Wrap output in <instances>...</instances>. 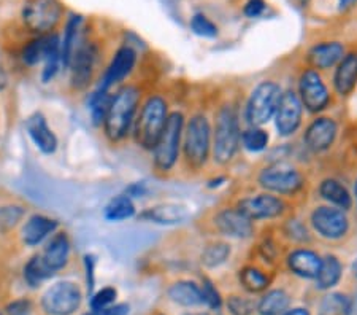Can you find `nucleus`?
I'll return each instance as SVG.
<instances>
[{
	"instance_id": "obj_28",
	"label": "nucleus",
	"mask_w": 357,
	"mask_h": 315,
	"mask_svg": "<svg viewBox=\"0 0 357 315\" xmlns=\"http://www.w3.org/2000/svg\"><path fill=\"white\" fill-rule=\"evenodd\" d=\"M343 274V265L340 261V258L327 254L326 256H322L321 261V269L316 276V288L319 290H331L332 286H335L340 279H342Z\"/></svg>"
},
{
	"instance_id": "obj_9",
	"label": "nucleus",
	"mask_w": 357,
	"mask_h": 315,
	"mask_svg": "<svg viewBox=\"0 0 357 315\" xmlns=\"http://www.w3.org/2000/svg\"><path fill=\"white\" fill-rule=\"evenodd\" d=\"M204 231L210 233L211 236H224L229 239L246 240L255 237L256 225L255 221L234 207L215 209L204 219Z\"/></svg>"
},
{
	"instance_id": "obj_51",
	"label": "nucleus",
	"mask_w": 357,
	"mask_h": 315,
	"mask_svg": "<svg viewBox=\"0 0 357 315\" xmlns=\"http://www.w3.org/2000/svg\"><path fill=\"white\" fill-rule=\"evenodd\" d=\"M281 315H310V312L303 307H296V309H291V311L283 312Z\"/></svg>"
},
{
	"instance_id": "obj_17",
	"label": "nucleus",
	"mask_w": 357,
	"mask_h": 315,
	"mask_svg": "<svg viewBox=\"0 0 357 315\" xmlns=\"http://www.w3.org/2000/svg\"><path fill=\"white\" fill-rule=\"evenodd\" d=\"M137 64V51L130 45H123L116 50L110 64H108L105 73L100 80L99 89L110 91L112 86L124 82L128 78Z\"/></svg>"
},
{
	"instance_id": "obj_14",
	"label": "nucleus",
	"mask_w": 357,
	"mask_h": 315,
	"mask_svg": "<svg viewBox=\"0 0 357 315\" xmlns=\"http://www.w3.org/2000/svg\"><path fill=\"white\" fill-rule=\"evenodd\" d=\"M338 123L332 117H316L308 123L303 133V147L314 156L326 154L335 145Z\"/></svg>"
},
{
	"instance_id": "obj_38",
	"label": "nucleus",
	"mask_w": 357,
	"mask_h": 315,
	"mask_svg": "<svg viewBox=\"0 0 357 315\" xmlns=\"http://www.w3.org/2000/svg\"><path fill=\"white\" fill-rule=\"evenodd\" d=\"M54 276V272L45 265L42 255L32 256L24 268V279L31 286H38L46 279Z\"/></svg>"
},
{
	"instance_id": "obj_27",
	"label": "nucleus",
	"mask_w": 357,
	"mask_h": 315,
	"mask_svg": "<svg viewBox=\"0 0 357 315\" xmlns=\"http://www.w3.org/2000/svg\"><path fill=\"white\" fill-rule=\"evenodd\" d=\"M169 296L172 301L184 307L204 305L202 288L197 284L191 282V280H180V282H175L169 288Z\"/></svg>"
},
{
	"instance_id": "obj_21",
	"label": "nucleus",
	"mask_w": 357,
	"mask_h": 315,
	"mask_svg": "<svg viewBox=\"0 0 357 315\" xmlns=\"http://www.w3.org/2000/svg\"><path fill=\"white\" fill-rule=\"evenodd\" d=\"M26 131L29 137H31V140L33 142V145L43 154H53L57 150V145H59L57 137L51 131L48 122H46V118L40 112L33 113L27 118Z\"/></svg>"
},
{
	"instance_id": "obj_2",
	"label": "nucleus",
	"mask_w": 357,
	"mask_h": 315,
	"mask_svg": "<svg viewBox=\"0 0 357 315\" xmlns=\"http://www.w3.org/2000/svg\"><path fill=\"white\" fill-rule=\"evenodd\" d=\"M256 183L262 191L292 199L307 190L308 177L301 166L289 159H275L257 170Z\"/></svg>"
},
{
	"instance_id": "obj_49",
	"label": "nucleus",
	"mask_w": 357,
	"mask_h": 315,
	"mask_svg": "<svg viewBox=\"0 0 357 315\" xmlns=\"http://www.w3.org/2000/svg\"><path fill=\"white\" fill-rule=\"evenodd\" d=\"M146 193V185L143 182H140V183H130V185L126 188V193L124 194H128V196L132 199V198H142L143 194Z\"/></svg>"
},
{
	"instance_id": "obj_6",
	"label": "nucleus",
	"mask_w": 357,
	"mask_h": 315,
	"mask_svg": "<svg viewBox=\"0 0 357 315\" xmlns=\"http://www.w3.org/2000/svg\"><path fill=\"white\" fill-rule=\"evenodd\" d=\"M307 225L313 236L324 244H342L351 233L348 212L331 204H318L308 212Z\"/></svg>"
},
{
	"instance_id": "obj_33",
	"label": "nucleus",
	"mask_w": 357,
	"mask_h": 315,
	"mask_svg": "<svg viewBox=\"0 0 357 315\" xmlns=\"http://www.w3.org/2000/svg\"><path fill=\"white\" fill-rule=\"evenodd\" d=\"M238 279L243 288L250 293H259V291H264L270 285L268 274L256 265H246L241 268Z\"/></svg>"
},
{
	"instance_id": "obj_53",
	"label": "nucleus",
	"mask_w": 357,
	"mask_h": 315,
	"mask_svg": "<svg viewBox=\"0 0 357 315\" xmlns=\"http://www.w3.org/2000/svg\"><path fill=\"white\" fill-rule=\"evenodd\" d=\"M354 196H356V205H357V179H356V185H354Z\"/></svg>"
},
{
	"instance_id": "obj_25",
	"label": "nucleus",
	"mask_w": 357,
	"mask_h": 315,
	"mask_svg": "<svg viewBox=\"0 0 357 315\" xmlns=\"http://www.w3.org/2000/svg\"><path fill=\"white\" fill-rule=\"evenodd\" d=\"M83 16L73 15L66 22L64 29V38L61 40V57H62V66L70 67L72 57L77 51L79 42H82V29H83Z\"/></svg>"
},
{
	"instance_id": "obj_40",
	"label": "nucleus",
	"mask_w": 357,
	"mask_h": 315,
	"mask_svg": "<svg viewBox=\"0 0 357 315\" xmlns=\"http://www.w3.org/2000/svg\"><path fill=\"white\" fill-rule=\"evenodd\" d=\"M191 29L195 36L204 37V38H216L218 34H220L218 32V26L204 13H195L192 16Z\"/></svg>"
},
{
	"instance_id": "obj_24",
	"label": "nucleus",
	"mask_w": 357,
	"mask_h": 315,
	"mask_svg": "<svg viewBox=\"0 0 357 315\" xmlns=\"http://www.w3.org/2000/svg\"><path fill=\"white\" fill-rule=\"evenodd\" d=\"M70 239L66 233L54 234L42 254L45 265L53 272L59 271L67 265L68 256H70Z\"/></svg>"
},
{
	"instance_id": "obj_36",
	"label": "nucleus",
	"mask_w": 357,
	"mask_h": 315,
	"mask_svg": "<svg viewBox=\"0 0 357 315\" xmlns=\"http://www.w3.org/2000/svg\"><path fill=\"white\" fill-rule=\"evenodd\" d=\"M112 99L113 96L110 94V91H103L99 88L89 96V102H88L89 113H91L92 123L96 126L103 124V119L107 117V112H108V107L112 104Z\"/></svg>"
},
{
	"instance_id": "obj_26",
	"label": "nucleus",
	"mask_w": 357,
	"mask_h": 315,
	"mask_svg": "<svg viewBox=\"0 0 357 315\" xmlns=\"http://www.w3.org/2000/svg\"><path fill=\"white\" fill-rule=\"evenodd\" d=\"M140 219L158 225H178L188 219V210L180 204H159L146 209Z\"/></svg>"
},
{
	"instance_id": "obj_43",
	"label": "nucleus",
	"mask_w": 357,
	"mask_h": 315,
	"mask_svg": "<svg viewBox=\"0 0 357 315\" xmlns=\"http://www.w3.org/2000/svg\"><path fill=\"white\" fill-rule=\"evenodd\" d=\"M202 296H204V302L211 309H220L222 305V298L220 291L216 290V286L213 285L211 280L204 279V282L200 285Z\"/></svg>"
},
{
	"instance_id": "obj_31",
	"label": "nucleus",
	"mask_w": 357,
	"mask_h": 315,
	"mask_svg": "<svg viewBox=\"0 0 357 315\" xmlns=\"http://www.w3.org/2000/svg\"><path fill=\"white\" fill-rule=\"evenodd\" d=\"M281 237H284L287 242L298 245H310L313 244V234L310 231L308 225L302 220L296 219L291 215L284 220V225L281 226Z\"/></svg>"
},
{
	"instance_id": "obj_3",
	"label": "nucleus",
	"mask_w": 357,
	"mask_h": 315,
	"mask_svg": "<svg viewBox=\"0 0 357 315\" xmlns=\"http://www.w3.org/2000/svg\"><path fill=\"white\" fill-rule=\"evenodd\" d=\"M211 139L213 126L208 115L197 112L184 123L181 150L183 164L188 172L199 174L204 170L211 158Z\"/></svg>"
},
{
	"instance_id": "obj_7",
	"label": "nucleus",
	"mask_w": 357,
	"mask_h": 315,
	"mask_svg": "<svg viewBox=\"0 0 357 315\" xmlns=\"http://www.w3.org/2000/svg\"><path fill=\"white\" fill-rule=\"evenodd\" d=\"M186 118L181 112H172L156 147L153 148V166L159 175H169L180 159L183 131Z\"/></svg>"
},
{
	"instance_id": "obj_50",
	"label": "nucleus",
	"mask_w": 357,
	"mask_h": 315,
	"mask_svg": "<svg viewBox=\"0 0 357 315\" xmlns=\"http://www.w3.org/2000/svg\"><path fill=\"white\" fill-rule=\"evenodd\" d=\"M356 3H357V0H338V10L348 11L349 8H353Z\"/></svg>"
},
{
	"instance_id": "obj_35",
	"label": "nucleus",
	"mask_w": 357,
	"mask_h": 315,
	"mask_svg": "<svg viewBox=\"0 0 357 315\" xmlns=\"http://www.w3.org/2000/svg\"><path fill=\"white\" fill-rule=\"evenodd\" d=\"M270 135L261 126H248L245 131H241L240 143L245 150L251 153H261L268 147Z\"/></svg>"
},
{
	"instance_id": "obj_19",
	"label": "nucleus",
	"mask_w": 357,
	"mask_h": 315,
	"mask_svg": "<svg viewBox=\"0 0 357 315\" xmlns=\"http://www.w3.org/2000/svg\"><path fill=\"white\" fill-rule=\"evenodd\" d=\"M322 256L308 245H298L286 256L287 269L302 279H316L321 269Z\"/></svg>"
},
{
	"instance_id": "obj_23",
	"label": "nucleus",
	"mask_w": 357,
	"mask_h": 315,
	"mask_svg": "<svg viewBox=\"0 0 357 315\" xmlns=\"http://www.w3.org/2000/svg\"><path fill=\"white\" fill-rule=\"evenodd\" d=\"M57 226H59V223L50 219V217L32 215L21 229L22 242L29 245V247H36V245L42 244L46 237L51 236Z\"/></svg>"
},
{
	"instance_id": "obj_48",
	"label": "nucleus",
	"mask_w": 357,
	"mask_h": 315,
	"mask_svg": "<svg viewBox=\"0 0 357 315\" xmlns=\"http://www.w3.org/2000/svg\"><path fill=\"white\" fill-rule=\"evenodd\" d=\"M84 266H86V279H88V290L92 291V288H94V266H96L94 255L84 256Z\"/></svg>"
},
{
	"instance_id": "obj_34",
	"label": "nucleus",
	"mask_w": 357,
	"mask_h": 315,
	"mask_svg": "<svg viewBox=\"0 0 357 315\" xmlns=\"http://www.w3.org/2000/svg\"><path fill=\"white\" fill-rule=\"evenodd\" d=\"M45 67L42 72V80L45 83L51 82L56 77V73L59 72V67L62 64V57H61V37L57 34H51V40H50V47L48 51H46L45 56Z\"/></svg>"
},
{
	"instance_id": "obj_12",
	"label": "nucleus",
	"mask_w": 357,
	"mask_h": 315,
	"mask_svg": "<svg viewBox=\"0 0 357 315\" xmlns=\"http://www.w3.org/2000/svg\"><path fill=\"white\" fill-rule=\"evenodd\" d=\"M297 94L301 97L302 105L313 115L324 112L332 104L331 89L322 77V72L312 67L302 68L298 75Z\"/></svg>"
},
{
	"instance_id": "obj_52",
	"label": "nucleus",
	"mask_w": 357,
	"mask_h": 315,
	"mask_svg": "<svg viewBox=\"0 0 357 315\" xmlns=\"http://www.w3.org/2000/svg\"><path fill=\"white\" fill-rule=\"evenodd\" d=\"M353 272H354V276L357 277V260L354 261V265H353Z\"/></svg>"
},
{
	"instance_id": "obj_41",
	"label": "nucleus",
	"mask_w": 357,
	"mask_h": 315,
	"mask_svg": "<svg viewBox=\"0 0 357 315\" xmlns=\"http://www.w3.org/2000/svg\"><path fill=\"white\" fill-rule=\"evenodd\" d=\"M116 295H118L116 288H113V286H105V288L99 290L97 293L91 296V302H89L91 309L92 311H97V309L112 306L114 300H116Z\"/></svg>"
},
{
	"instance_id": "obj_22",
	"label": "nucleus",
	"mask_w": 357,
	"mask_h": 315,
	"mask_svg": "<svg viewBox=\"0 0 357 315\" xmlns=\"http://www.w3.org/2000/svg\"><path fill=\"white\" fill-rule=\"evenodd\" d=\"M318 194L326 204L335 205L338 209L349 212L353 209V196L343 182H340L335 177H326L318 183Z\"/></svg>"
},
{
	"instance_id": "obj_18",
	"label": "nucleus",
	"mask_w": 357,
	"mask_h": 315,
	"mask_svg": "<svg viewBox=\"0 0 357 315\" xmlns=\"http://www.w3.org/2000/svg\"><path fill=\"white\" fill-rule=\"evenodd\" d=\"M344 53L347 51H344L343 43L335 42V40H327V42H319L313 45L307 51L305 61H307V67L316 68L319 72H327L337 67Z\"/></svg>"
},
{
	"instance_id": "obj_10",
	"label": "nucleus",
	"mask_w": 357,
	"mask_h": 315,
	"mask_svg": "<svg viewBox=\"0 0 357 315\" xmlns=\"http://www.w3.org/2000/svg\"><path fill=\"white\" fill-rule=\"evenodd\" d=\"M283 88L275 80H264L251 91L245 105V119L250 126L267 124L275 117Z\"/></svg>"
},
{
	"instance_id": "obj_32",
	"label": "nucleus",
	"mask_w": 357,
	"mask_h": 315,
	"mask_svg": "<svg viewBox=\"0 0 357 315\" xmlns=\"http://www.w3.org/2000/svg\"><path fill=\"white\" fill-rule=\"evenodd\" d=\"M291 298L284 290H270L257 302V312L261 315H281L289 309Z\"/></svg>"
},
{
	"instance_id": "obj_54",
	"label": "nucleus",
	"mask_w": 357,
	"mask_h": 315,
	"mask_svg": "<svg viewBox=\"0 0 357 315\" xmlns=\"http://www.w3.org/2000/svg\"><path fill=\"white\" fill-rule=\"evenodd\" d=\"M184 315H208V314H205V312H192V314H184Z\"/></svg>"
},
{
	"instance_id": "obj_30",
	"label": "nucleus",
	"mask_w": 357,
	"mask_h": 315,
	"mask_svg": "<svg viewBox=\"0 0 357 315\" xmlns=\"http://www.w3.org/2000/svg\"><path fill=\"white\" fill-rule=\"evenodd\" d=\"M135 204L128 194H118L112 198L103 209V219L112 223H119L132 219L135 215Z\"/></svg>"
},
{
	"instance_id": "obj_5",
	"label": "nucleus",
	"mask_w": 357,
	"mask_h": 315,
	"mask_svg": "<svg viewBox=\"0 0 357 315\" xmlns=\"http://www.w3.org/2000/svg\"><path fill=\"white\" fill-rule=\"evenodd\" d=\"M169 102L164 96L151 94L143 102L134 122V139L145 150L156 147L169 118Z\"/></svg>"
},
{
	"instance_id": "obj_44",
	"label": "nucleus",
	"mask_w": 357,
	"mask_h": 315,
	"mask_svg": "<svg viewBox=\"0 0 357 315\" xmlns=\"http://www.w3.org/2000/svg\"><path fill=\"white\" fill-rule=\"evenodd\" d=\"M22 215H24V210L21 207H3L0 209V226L2 228H11L18 223Z\"/></svg>"
},
{
	"instance_id": "obj_45",
	"label": "nucleus",
	"mask_w": 357,
	"mask_h": 315,
	"mask_svg": "<svg viewBox=\"0 0 357 315\" xmlns=\"http://www.w3.org/2000/svg\"><path fill=\"white\" fill-rule=\"evenodd\" d=\"M267 10V2L266 0H246L245 7H243V13L248 18H259L266 13Z\"/></svg>"
},
{
	"instance_id": "obj_29",
	"label": "nucleus",
	"mask_w": 357,
	"mask_h": 315,
	"mask_svg": "<svg viewBox=\"0 0 357 315\" xmlns=\"http://www.w3.org/2000/svg\"><path fill=\"white\" fill-rule=\"evenodd\" d=\"M230 251H232V245L222 239H211L204 245V250H202L200 261L202 265L208 269H215L224 265L229 258Z\"/></svg>"
},
{
	"instance_id": "obj_11",
	"label": "nucleus",
	"mask_w": 357,
	"mask_h": 315,
	"mask_svg": "<svg viewBox=\"0 0 357 315\" xmlns=\"http://www.w3.org/2000/svg\"><path fill=\"white\" fill-rule=\"evenodd\" d=\"M21 18L29 31L37 36L53 34L64 18V5L61 0H27Z\"/></svg>"
},
{
	"instance_id": "obj_46",
	"label": "nucleus",
	"mask_w": 357,
	"mask_h": 315,
	"mask_svg": "<svg viewBox=\"0 0 357 315\" xmlns=\"http://www.w3.org/2000/svg\"><path fill=\"white\" fill-rule=\"evenodd\" d=\"M84 315H129V306L128 305H112L103 309H97V311H91Z\"/></svg>"
},
{
	"instance_id": "obj_4",
	"label": "nucleus",
	"mask_w": 357,
	"mask_h": 315,
	"mask_svg": "<svg viewBox=\"0 0 357 315\" xmlns=\"http://www.w3.org/2000/svg\"><path fill=\"white\" fill-rule=\"evenodd\" d=\"M140 99L142 91L135 85H126L113 96L107 117L103 119V133L108 140L118 143L128 137L137 118Z\"/></svg>"
},
{
	"instance_id": "obj_16",
	"label": "nucleus",
	"mask_w": 357,
	"mask_h": 315,
	"mask_svg": "<svg viewBox=\"0 0 357 315\" xmlns=\"http://www.w3.org/2000/svg\"><path fill=\"white\" fill-rule=\"evenodd\" d=\"M97 59H99V48L96 47V43L82 40L68 67L72 68V86L75 89L83 91L92 83Z\"/></svg>"
},
{
	"instance_id": "obj_13",
	"label": "nucleus",
	"mask_w": 357,
	"mask_h": 315,
	"mask_svg": "<svg viewBox=\"0 0 357 315\" xmlns=\"http://www.w3.org/2000/svg\"><path fill=\"white\" fill-rule=\"evenodd\" d=\"M82 290L73 282H59L46 290L42 307L50 315H72L82 306Z\"/></svg>"
},
{
	"instance_id": "obj_8",
	"label": "nucleus",
	"mask_w": 357,
	"mask_h": 315,
	"mask_svg": "<svg viewBox=\"0 0 357 315\" xmlns=\"http://www.w3.org/2000/svg\"><path fill=\"white\" fill-rule=\"evenodd\" d=\"M234 207L241 212L246 219L255 223L280 219L286 220L287 217L294 215V209L289 200L268 191H261L257 194H251V196L240 198Z\"/></svg>"
},
{
	"instance_id": "obj_39",
	"label": "nucleus",
	"mask_w": 357,
	"mask_h": 315,
	"mask_svg": "<svg viewBox=\"0 0 357 315\" xmlns=\"http://www.w3.org/2000/svg\"><path fill=\"white\" fill-rule=\"evenodd\" d=\"M351 311V301L348 296L331 293L324 296L319 305V315H348Z\"/></svg>"
},
{
	"instance_id": "obj_47",
	"label": "nucleus",
	"mask_w": 357,
	"mask_h": 315,
	"mask_svg": "<svg viewBox=\"0 0 357 315\" xmlns=\"http://www.w3.org/2000/svg\"><path fill=\"white\" fill-rule=\"evenodd\" d=\"M32 305L27 300H18L8 306L10 315H31Z\"/></svg>"
},
{
	"instance_id": "obj_1",
	"label": "nucleus",
	"mask_w": 357,
	"mask_h": 315,
	"mask_svg": "<svg viewBox=\"0 0 357 315\" xmlns=\"http://www.w3.org/2000/svg\"><path fill=\"white\" fill-rule=\"evenodd\" d=\"M211 139V161L216 166H227L240 150L241 124L238 107L232 101H224L215 112Z\"/></svg>"
},
{
	"instance_id": "obj_42",
	"label": "nucleus",
	"mask_w": 357,
	"mask_h": 315,
	"mask_svg": "<svg viewBox=\"0 0 357 315\" xmlns=\"http://www.w3.org/2000/svg\"><path fill=\"white\" fill-rule=\"evenodd\" d=\"M227 307L232 315H251L252 311H255L256 305L250 300V298L235 295L229 298Z\"/></svg>"
},
{
	"instance_id": "obj_20",
	"label": "nucleus",
	"mask_w": 357,
	"mask_h": 315,
	"mask_svg": "<svg viewBox=\"0 0 357 315\" xmlns=\"http://www.w3.org/2000/svg\"><path fill=\"white\" fill-rule=\"evenodd\" d=\"M333 89L340 97L353 94L357 86V50L344 53L333 72Z\"/></svg>"
},
{
	"instance_id": "obj_37",
	"label": "nucleus",
	"mask_w": 357,
	"mask_h": 315,
	"mask_svg": "<svg viewBox=\"0 0 357 315\" xmlns=\"http://www.w3.org/2000/svg\"><path fill=\"white\" fill-rule=\"evenodd\" d=\"M50 40H51V34H46V36H38L37 38H33L29 42L24 50H22V61L27 66H37L38 62H43L46 51H48L50 47Z\"/></svg>"
},
{
	"instance_id": "obj_15",
	"label": "nucleus",
	"mask_w": 357,
	"mask_h": 315,
	"mask_svg": "<svg viewBox=\"0 0 357 315\" xmlns=\"http://www.w3.org/2000/svg\"><path fill=\"white\" fill-rule=\"evenodd\" d=\"M275 126L281 137H292L303 123V105L294 89H284L275 113Z\"/></svg>"
}]
</instances>
